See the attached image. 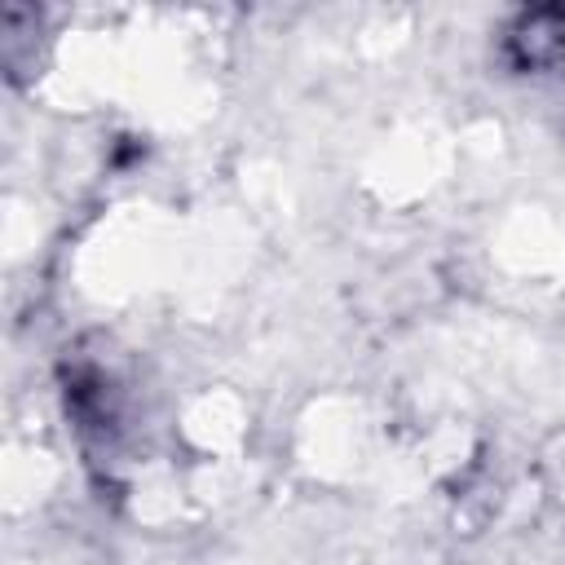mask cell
Returning a JSON list of instances; mask_svg holds the SVG:
<instances>
[{
    "label": "cell",
    "instance_id": "cell-1",
    "mask_svg": "<svg viewBox=\"0 0 565 565\" xmlns=\"http://www.w3.org/2000/svg\"><path fill=\"white\" fill-rule=\"evenodd\" d=\"M503 62L521 75L565 79V4L516 13L503 31Z\"/></svg>",
    "mask_w": 565,
    "mask_h": 565
}]
</instances>
